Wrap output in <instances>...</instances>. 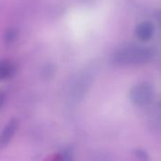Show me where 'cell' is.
I'll return each instance as SVG.
<instances>
[{
  "label": "cell",
  "mask_w": 161,
  "mask_h": 161,
  "mask_svg": "<svg viewBox=\"0 0 161 161\" xmlns=\"http://www.w3.org/2000/svg\"><path fill=\"white\" fill-rule=\"evenodd\" d=\"M15 72V67L13 63L8 60L0 61V81L6 80L10 77Z\"/></svg>",
  "instance_id": "obj_5"
},
{
  "label": "cell",
  "mask_w": 161,
  "mask_h": 161,
  "mask_svg": "<svg viewBox=\"0 0 161 161\" xmlns=\"http://www.w3.org/2000/svg\"><path fill=\"white\" fill-rule=\"evenodd\" d=\"M153 58V50L141 45H129L118 50L113 55V62L117 65H141Z\"/></svg>",
  "instance_id": "obj_1"
},
{
  "label": "cell",
  "mask_w": 161,
  "mask_h": 161,
  "mask_svg": "<svg viewBox=\"0 0 161 161\" xmlns=\"http://www.w3.org/2000/svg\"><path fill=\"white\" fill-rule=\"evenodd\" d=\"M5 100H6V96H5V93L3 92L0 91V109L1 108L4 106V103H5Z\"/></svg>",
  "instance_id": "obj_7"
},
{
  "label": "cell",
  "mask_w": 161,
  "mask_h": 161,
  "mask_svg": "<svg viewBox=\"0 0 161 161\" xmlns=\"http://www.w3.org/2000/svg\"><path fill=\"white\" fill-rule=\"evenodd\" d=\"M18 127V122L15 119L10 120L0 134V147H5L11 141Z\"/></svg>",
  "instance_id": "obj_3"
},
{
  "label": "cell",
  "mask_w": 161,
  "mask_h": 161,
  "mask_svg": "<svg viewBox=\"0 0 161 161\" xmlns=\"http://www.w3.org/2000/svg\"><path fill=\"white\" fill-rule=\"evenodd\" d=\"M136 36L139 40L145 42L150 40L154 34V25L149 21H144L140 23L135 30Z\"/></svg>",
  "instance_id": "obj_4"
},
{
  "label": "cell",
  "mask_w": 161,
  "mask_h": 161,
  "mask_svg": "<svg viewBox=\"0 0 161 161\" xmlns=\"http://www.w3.org/2000/svg\"><path fill=\"white\" fill-rule=\"evenodd\" d=\"M16 36H17L16 30L13 29V28H9L6 32V35H5V42L6 43H11L16 39Z\"/></svg>",
  "instance_id": "obj_6"
},
{
  "label": "cell",
  "mask_w": 161,
  "mask_h": 161,
  "mask_svg": "<svg viewBox=\"0 0 161 161\" xmlns=\"http://www.w3.org/2000/svg\"><path fill=\"white\" fill-rule=\"evenodd\" d=\"M131 101L139 107H146L152 104L155 98V91L148 83H140L134 86L129 93Z\"/></svg>",
  "instance_id": "obj_2"
}]
</instances>
